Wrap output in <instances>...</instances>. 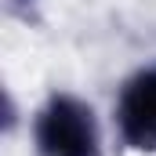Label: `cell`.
<instances>
[{
	"instance_id": "6da1fadb",
	"label": "cell",
	"mask_w": 156,
	"mask_h": 156,
	"mask_svg": "<svg viewBox=\"0 0 156 156\" xmlns=\"http://www.w3.org/2000/svg\"><path fill=\"white\" fill-rule=\"evenodd\" d=\"M29 142L37 156H102V123L87 98L73 91H51L29 120Z\"/></svg>"
},
{
	"instance_id": "7a4b0ae2",
	"label": "cell",
	"mask_w": 156,
	"mask_h": 156,
	"mask_svg": "<svg viewBox=\"0 0 156 156\" xmlns=\"http://www.w3.org/2000/svg\"><path fill=\"white\" fill-rule=\"evenodd\" d=\"M113 131L131 153H156V66H142L113 98Z\"/></svg>"
}]
</instances>
